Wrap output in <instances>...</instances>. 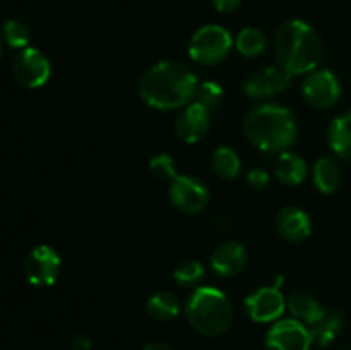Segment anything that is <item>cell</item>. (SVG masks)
Listing matches in <instances>:
<instances>
[{
	"mask_svg": "<svg viewBox=\"0 0 351 350\" xmlns=\"http://www.w3.org/2000/svg\"><path fill=\"white\" fill-rule=\"evenodd\" d=\"M171 205L184 213H199L208 206L209 191L192 175H177L168 189Z\"/></svg>",
	"mask_w": 351,
	"mask_h": 350,
	"instance_id": "ba28073f",
	"label": "cell"
},
{
	"mask_svg": "<svg viewBox=\"0 0 351 350\" xmlns=\"http://www.w3.org/2000/svg\"><path fill=\"white\" fill-rule=\"evenodd\" d=\"M343 326H345L343 316L339 312L331 311V309H326L324 314L308 328L312 336V343H315L319 347L331 345L338 338L339 333L343 331Z\"/></svg>",
	"mask_w": 351,
	"mask_h": 350,
	"instance_id": "e0dca14e",
	"label": "cell"
},
{
	"mask_svg": "<svg viewBox=\"0 0 351 350\" xmlns=\"http://www.w3.org/2000/svg\"><path fill=\"white\" fill-rule=\"evenodd\" d=\"M149 170L158 180H163V182H171L178 175L177 168H175L173 158L167 153H160L154 158H151Z\"/></svg>",
	"mask_w": 351,
	"mask_h": 350,
	"instance_id": "4316f807",
	"label": "cell"
},
{
	"mask_svg": "<svg viewBox=\"0 0 351 350\" xmlns=\"http://www.w3.org/2000/svg\"><path fill=\"white\" fill-rule=\"evenodd\" d=\"M328 141L339 158L351 161V110L332 120L328 129Z\"/></svg>",
	"mask_w": 351,
	"mask_h": 350,
	"instance_id": "ac0fdd59",
	"label": "cell"
},
{
	"mask_svg": "<svg viewBox=\"0 0 351 350\" xmlns=\"http://www.w3.org/2000/svg\"><path fill=\"white\" fill-rule=\"evenodd\" d=\"M287 307L281 288L276 285L257 288L245 299V309L250 319L256 323L276 321Z\"/></svg>",
	"mask_w": 351,
	"mask_h": 350,
	"instance_id": "7c38bea8",
	"label": "cell"
},
{
	"mask_svg": "<svg viewBox=\"0 0 351 350\" xmlns=\"http://www.w3.org/2000/svg\"><path fill=\"white\" fill-rule=\"evenodd\" d=\"M14 75L26 88H41L50 79V60L38 48L26 47L14 58Z\"/></svg>",
	"mask_w": 351,
	"mask_h": 350,
	"instance_id": "9c48e42d",
	"label": "cell"
},
{
	"mask_svg": "<svg viewBox=\"0 0 351 350\" xmlns=\"http://www.w3.org/2000/svg\"><path fill=\"white\" fill-rule=\"evenodd\" d=\"M247 184L252 189H257V191H263V189L267 187L269 184V174L263 168H252L247 174Z\"/></svg>",
	"mask_w": 351,
	"mask_h": 350,
	"instance_id": "83f0119b",
	"label": "cell"
},
{
	"mask_svg": "<svg viewBox=\"0 0 351 350\" xmlns=\"http://www.w3.org/2000/svg\"><path fill=\"white\" fill-rule=\"evenodd\" d=\"M274 51L278 65L290 75L311 74L322 58V41L311 24L291 19L278 27Z\"/></svg>",
	"mask_w": 351,
	"mask_h": 350,
	"instance_id": "3957f363",
	"label": "cell"
},
{
	"mask_svg": "<svg viewBox=\"0 0 351 350\" xmlns=\"http://www.w3.org/2000/svg\"><path fill=\"white\" fill-rule=\"evenodd\" d=\"M243 130L250 143L264 153H285L297 141L298 122L287 106H254L243 120Z\"/></svg>",
	"mask_w": 351,
	"mask_h": 350,
	"instance_id": "7a4b0ae2",
	"label": "cell"
},
{
	"mask_svg": "<svg viewBox=\"0 0 351 350\" xmlns=\"http://www.w3.org/2000/svg\"><path fill=\"white\" fill-rule=\"evenodd\" d=\"M233 47V40L228 31L216 24L202 26L192 34L189 45V55L194 62L202 65L219 64L228 57Z\"/></svg>",
	"mask_w": 351,
	"mask_h": 350,
	"instance_id": "5b68a950",
	"label": "cell"
},
{
	"mask_svg": "<svg viewBox=\"0 0 351 350\" xmlns=\"http://www.w3.org/2000/svg\"><path fill=\"white\" fill-rule=\"evenodd\" d=\"M144 350H173L167 342H151L144 347Z\"/></svg>",
	"mask_w": 351,
	"mask_h": 350,
	"instance_id": "f546056e",
	"label": "cell"
},
{
	"mask_svg": "<svg viewBox=\"0 0 351 350\" xmlns=\"http://www.w3.org/2000/svg\"><path fill=\"white\" fill-rule=\"evenodd\" d=\"M2 51H3V47H2V41H0V58H2Z\"/></svg>",
	"mask_w": 351,
	"mask_h": 350,
	"instance_id": "1f68e13d",
	"label": "cell"
},
{
	"mask_svg": "<svg viewBox=\"0 0 351 350\" xmlns=\"http://www.w3.org/2000/svg\"><path fill=\"white\" fill-rule=\"evenodd\" d=\"M308 174L307 163L297 153H280L274 163V177L285 185H298L305 180Z\"/></svg>",
	"mask_w": 351,
	"mask_h": 350,
	"instance_id": "2e32d148",
	"label": "cell"
},
{
	"mask_svg": "<svg viewBox=\"0 0 351 350\" xmlns=\"http://www.w3.org/2000/svg\"><path fill=\"white\" fill-rule=\"evenodd\" d=\"M146 311L156 321H170L180 311V304L171 292H156L147 299Z\"/></svg>",
	"mask_w": 351,
	"mask_h": 350,
	"instance_id": "44dd1931",
	"label": "cell"
},
{
	"mask_svg": "<svg viewBox=\"0 0 351 350\" xmlns=\"http://www.w3.org/2000/svg\"><path fill=\"white\" fill-rule=\"evenodd\" d=\"M223 96H225V91H223L221 84H218L215 81H206L202 84H199L197 93H195L197 103L206 106L209 112L213 108H216V106H219V103L223 102Z\"/></svg>",
	"mask_w": 351,
	"mask_h": 350,
	"instance_id": "484cf974",
	"label": "cell"
},
{
	"mask_svg": "<svg viewBox=\"0 0 351 350\" xmlns=\"http://www.w3.org/2000/svg\"><path fill=\"white\" fill-rule=\"evenodd\" d=\"M235 47L245 57H257L267 48V38L257 27H245L237 36Z\"/></svg>",
	"mask_w": 351,
	"mask_h": 350,
	"instance_id": "603a6c76",
	"label": "cell"
},
{
	"mask_svg": "<svg viewBox=\"0 0 351 350\" xmlns=\"http://www.w3.org/2000/svg\"><path fill=\"white\" fill-rule=\"evenodd\" d=\"M197 88V78L187 65L165 60L146 71L141 79L139 95L151 108L177 110L191 103Z\"/></svg>",
	"mask_w": 351,
	"mask_h": 350,
	"instance_id": "6da1fadb",
	"label": "cell"
},
{
	"mask_svg": "<svg viewBox=\"0 0 351 350\" xmlns=\"http://www.w3.org/2000/svg\"><path fill=\"white\" fill-rule=\"evenodd\" d=\"M247 264V250L239 242H225L211 254V268L219 277L239 275Z\"/></svg>",
	"mask_w": 351,
	"mask_h": 350,
	"instance_id": "9a60e30c",
	"label": "cell"
},
{
	"mask_svg": "<svg viewBox=\"0 0 351 350\" xmlns=\"http://www.w3.org/2000/svg\"><path fill=\"white\" fill-rule=\"evenodd\" d=\"M62 261L53 247L41 244L36 246L26 257L24 273L27 281L34 287H51L60 275Z\"/></svg>",
	"mask_w": 351,
	"mask_h": 350,
	"instance_id": "8992f818",
	"label": "cell"
},
{
	"mask_svg": "<svg viewBox=\"0 0 351 350\" xmlns=\"http://www.w3.org/2000/svg\"><path fill=\"white\" fill-rule=\"evenodd\" d=\"M89 347H91V343H89V340L86 336H77L74 340V350H88Z\"/></svg>",
	"mask_w": 351,
	"mask_h": 350,
	"instance_id": "4dcf8cb0",
	"label": "cell"
},
{
	"mask_svg": "<svg viewBox=\"0 0 351 350\" xmlns=\"http://www.w3.org/2000/svg\"><path fill=\"white\" fill-rule=\"evenodd\" d=\"M211 165L213 170L225 180H233L240 175L242 172V163H240V158L232 148L221 146L213 153L211 156Z\"/></svg>",
	"mask_w": 351,
	"mask_h": 350,
	"instance_id": "7402d4cb",
	"label": "cell"
},
{
	"mask_svg": "<svg viewBox=\"0 0 351 350\" xmlns=\"http://www.w3.org/2000/svg\"><path fill=\"white\" fill-rule=\"evenodd\" d=\"M211 2L213 7L219 12H233L235 9H239L242 0H211Z\"/></svg>",
	"mask_w": 351,
	"mask_h": 350,
	"instance_id": "f1b7e54d",
	"label": "cell"
},
{
	"mask_svg": "<svg viewBox=\"0 0 351 350\" xmlns=\"http://www.w3.org/2000/svg\"><path fill=\"white\" fill-rule=\"evenodd\" d=\"M314 185L322 194H332L341 184V168L332 158H319L314 165Z\"/></svg>",
	"mask_w": 351,
	"mask_h": 350,
	"instance_id": "ffe728a7",
	"label": "cell"
},
{
	"mask_svg": "<svg viewBox=\"0 0 351 350\" xmlns=\"http://www.w3.org/2000/svg\"><path fill=\"white\" fill-rule=\"evenodd\" d=\"M209 127H211V112L197 102L184 106L175 124L178 137L187 144L204 139L206 134L209 132Z\"/></svg>",
	"mask_w": 351,
	"mask_h": 350,
	"instance_id": "4fadbf2b",
	"label": "cell"
},
{
	"mask_svg": "<svg viewBox=\"0 0 351 350\" xmlns=\"http://www.w3.org/2000/svg\"><path fill=\"white\" fill-rule=\"evenodd\" d=\"M185 316L195 331L218 336L232 326L233 307L230 299L215 287H197L187 299Z\"/></svg>",
	"mask_w": 351,
	"mask_h": 350,
	"instance_id": "277c9868",
	"label": "cell"
},
{
	"mask_svg": "<svg viewBox=\"0 0 351 350\" xmlns=\"http://www.w3.org/2000/svg\"><path fill=\"white\" fill-rule=\"evenodd\" d=\"M287 305L288 309H290L291 316H293L297 321L304 323L307 328H311L326 311L312 295L305 294V292H293V294L288 297Z\"/></svg>",
	"mask_w": 351,
	"mask_h": 350,
	"instance_id": "d6986e66",
	"label": "cell"
},
{
	"mask_svg": "<svg viewBox=\"0 0 351 350\" xmlns=\"http://www.w3.org/2000/svg\"><path fill=\"white\" fill-rule=\"evenodd\" d=\"M2 36L10 48L23 50V48H26L27 43H29L31 33L29 30H27L26 24L21 23V21L10 19L3 23Z\"/></svg>",
	"mask_w": 351,
	"mask_h": 350,
	"instance_id": "cb8c5ba5",
	"label": "cell"
},
{
	"mask_svg": "<svg viewBox=\"0 0 351 350\" xmlns=\"http://www.w3.org/2000/svg\"><path fill=\"white\" fill-rule=\"evenodd\" d=\"M302 95L314 108H331L341 98V84L331 71H312L302 82Z\"/></svg>",
	"mask_w": 351,
	"mask_h": 350,
	"instance_id": "52a82bcc",
	"label": "cell"
},
{
	"mask_svg": "<svg viewBox=\"0 0 351 350\" xmlns=\"http://www.w3.org/2000/svg\"><path fill=\"white\" fill-rule=\"evenodd\" d=\"M311 331L297 319L276 323L266 335V350H311Z\"/></svg>",
	"mask_w": 351,
	"mask_h": 350,
	"instance_id": "8fae6325",
	"label": "cell"
},
{
	"mask_svg": "<svg viewBox=\"0 0 351 350\" xmlns=\"http://www.w3.org/2000/svg\"><path fill=\"white\" fill-rule=\"evenodd\" d=\"M291 75L280 65H266L254 71L243 82L245 95L254 100H267L281 95L290 86Z\"/></svg>",
	"mask_w": 351,
	"mask_h": 350,
	"instance_id": "30bf717a",
	"label": "cell"
},
{
	"mask_svg": "<svg viewBox=\"0 0 351 350\" xmlns=\"http://www.w3.org/2000/svg\"><path fill=\"white\" fill-rule=\"evenodd\" d=\"M276 229L278 233L288 242H302L311 235L312 223L304 209L288 206L278 213Z\"/></svg>",
	"mask_w": 351,
	"mask_h": 350,
	"instance_id": "5bb4252c",
	"label": "cell"
},
{
	"mask_svg": "<svg viewBox=\"0 0 351 350\" xmlns=\"http://www.w3.org/2000/svg\"><path fill=\"white\" fill-rule=\"evenodd\" d=\"M173 277L184 287H194V285L201 283L202 278H204V266L195 259L184 261L177 266Z\"/></svg>",
	"mask_w": 351,
	"mask_h": 350,
	"instance_id": "d4e9b609",
	"label": "cell"
}]
</instances>
